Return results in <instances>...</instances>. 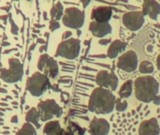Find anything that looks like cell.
<instances>
[{"instance_id":"obj_1","label":"cell","mask_w":160,"mask_h":135,"mask_svg":"<svg viewBox=\"0 0 160 135\" xmlns=\"http://www.w3.org/2000/svg\"><path fill=\"white\" fill-rule=\"evenodd\" d=\"M116 99L111 90L102 87H98L93 90L88 108L91 112L100 115L110 114L115 107Z\"/></svg>"},{"instance_id":"obj_2","label":"cell","mask_w":160,"mask_h":135,"mask_svg":"<svg viewBox=\"0 0 160 135\" xmlns=\"http://www.w3.org/2000/svg\"><path fill=\"white\" fill-rule=\"evenodd\" d=\"M134 86L136 98L146 103L154 101L159 89V84L153 76L139 77L136 79Z\"/></svg>"},{"instance_id":"obj_3","label":"cell","mask_w":160,"mask_h":135,"mask_svg":"<svg viewBox=\"0 0 160 135\" xmlns=\"http://www.w3.org/2000/svg\"><path fill=\"white\" fill-rule=\"evenodd\" d=\"M50 87L52 86L49 78L39 71L35 72L26 82V90L35 97L41 96Z\"/></svg>"},{"instance_id":"obj_4","label":"cell","mask_w":160,"mask_h":135,"mask_svg":"<svg viewBox=\"0 0 160 135\" xmlns=\"http://www.w3.org/2000/svg\"><path fill=\"white\" fill-rule=\"evenodd\" d=\"M8 69H0V78L9 84L22 80L23 76V66L17 58L8 59Z\"/></svg>"},{"instance_id":"obj_5","label":"cell","mask_w":160,"mask_h":135,"mask_svg":"<svg viewBox=\"0 0 160 135\" xmlns=\"http://www.w3.org/2000/svg\"><path fill=\"white\" fill-rule=\"evenodd\" d=\"M81 49V42L77 39H68L59 43L56 50V56H62L67 59H75L78 57Z\"/></svg>"},{"instance_id":"obj_6","label":"cell","mask_w":160,"mask_h":135,"mask_svg":"<svg viewBox=\"0 0 160 135\" xmlns=\"http://www.w3.org/2000/svg\"><path fill=\"white\" fill-rule=\"evenodd\" d=\"M63 23L65 26L79 29L84 23V12L78 8H68L63 15Z\"/></svg>"},{"instance_id":"obj_7","label":"cell","mask_w":160,"mask_h":135,"mask_svg":"<svg viewBox=\"0 0 160 135\" xmlns=\"http://www.w3.org/2000/svg\"><path fill=\"white\" fill-rule=\"evenodd\" d=\"M38 110L40 113V119L43 122L52 119L53 117H60L63 113L62 108L55 102L54 100L40 101L38 105Z\"/></svg>"},{"instance_id":"obj_8","label":"cell","mask_w":160,"mask_h":135,"mask_svg":"<svg viewBox=\"0 0 160 135\" xmlns=\"http://www.w3.org/2000/svg\"><path fill=\"white\" fill-rule=\"evenodd\" d=\"M38 69L39 70V71H41V73L52 79L56 78L59 73L57 62L47 54H42L39 56L38 62Z\"/></svg>"},{"instance_id":"obj_9","label":"cell","mask_w":160,"mask_h":135,"mask_svg":"<svg viewBox=\"0 0 160 135\" xmlns=\"http://www.w3.org/2000/svg\"><path fill=\"white\" fill-rule=\"evenodd\" d=\"M122 21L128 30L137 31L141 29L144 23V15L142 11H130L123 15Z\"/></svg>"},{"instance_id":"obj_10","label":"cell","mask_w":160,"mask_h":135,"mask_svg":"<svg viewBox=\"0 0 160 135\" xmlns=\"http://www.w3.org/2000/svg\"><path fill=\"white\" fill-rule=\"evenodd\" d=\"M117 67L127 72H132L136 70V69L138 68L137 54L132 50L123 54L117 61Z\"/></svg>"},{"instance_id":"obj_11","label":"cell","mask_w":160,"mask_h":135,"mask_svg":"<svg viewBox=\"0 0 160 135\" xmlns=\"http://www.w3.org/2000/svg\"><path fill=\"white\" fill-rule=\"evenodd\" d=\"M96 83L99 87L115 91L118 86V78L114 73L108 72L107 70H101L97 75Z\"/></svg>"},{"instance_id":"obj_12","label":"cell","mask_w":160,"mask_h":135,"mask_svg":"<svg viewBox=\"0 0 160 135\" xmlns=\"http://www.w3.org/2000/svg\"><path fill=\"white\" fill-rule=\"evenodd\" d=\"M112 15V9L111 7L102 6L96 7L91 12V19L97 23H108Z\"/></svg>"},{"instance_id":"obj_13","label":"cell","mask_w":160,"mask_h":135,"mask_svg":"<svg viewBox=\"0 0 160 135\" xmlns=\"http://www.w3.org/2000/svg\"><path fill=\"white\" fill-rule=\"evenodd\" d=\"M110 132V124L104 118L95 117L89 126V132L91 135H107Z\"/></svg>"},{"instance_id":"obj_14","label":"cell","mask_w":160,"mask_h":135,"mask_svg":"<svg viewBox=\"0 0 160 135\" xmlns=\"http://www.w3.org/2000/svg\"><path fill=\"white\" fill-rule=\"evenodd\" d=\"M160 128L157 118H151L143 121L139 129L140 135H159Z\"/></svg>"},{"instance_id":"obj_15","label":"cell","mask_w":160,"mask_h":135,"mask_svg":"<svg viewBox=\"0 0 160 135\" xmlns=\"http://www.w3.org/2000/svg\"><path fill=\"white\" fill-rule=\"evenodd\" d=\"M90 32L97 38H103L112 32V26L109 23L92 22L89 25Z\"/></svg>"},{"instance_id":"obj_16","label":"cell","mask_w":160,"mask_h":135,"mask_svg":"<svg viewBox=\"0 0 160 135\" xmlns=\"http://www.w3.org/2000/svg\"><path fill=\"white\" fill-rule=\"evenodd\" d=\"M142 13L153 20H158V16L160 14V4L155 0L145 1L142 6Z\"/></svg>"},{"instance_id":"obj_17","label":"cell","mask_w":160,"mask_h":135,"mask_svg":"<svg viewBox=\"0 0 160 135\" xmlns=\"http://www.w3.org/2000/svg\"><path fill=\"white\" fill-rule=\"evenodd\" d=\"M127 48L126 42H123L121 40H115L112 42L110 45V48L108 50V56L110 58H115L120 53H123Z\"/></svg>"},{"instance_id":"obj_18","label":"cell","mask_w":160,"mask_h":135,"mask_svg":"<svg viewBox=\"0 0 160 135\" xmlns=\"http://www.w3.org/2000/svg\"><path fill=\"white\" fill-rule=\"evenodd\" d=\"M39 119H40V113L37 108L33 107L26 113V116H25L26 122L30 123V124H34L37 127V129H38L40 127Z\"/></svg>"},{"instance_id":"obj_19","label":"cell","mask_w":160,"mask_h":135,"mask_svg":"<svg viewBox=\"0 0 160 135\" xmlns=\"http://www.w3.org/2000/svg\"><path fill=\"white\" fill-rule=\"evenodd\" d=\"M46 135H61L62 129L58 121H49L43 130Z\"/></svg>"},{"instance_id":"obj_20","label":"cell","mask_w":160,"mask_h":135,"mask_svg":"<svg viewBox=\"0 0 160 135\" xmlns=\"http://www.w3.org/2000/svg\"><path fill=\"white\" fill-rule=\"evenodd\" d=\"M63 10H64V8L60 2H57L56 4H54L52 8L51 11H50L52 20L58 22V20L63 18Z\"/></svg>"},{"instance_id":"obj_21","label":"cell","mask_w":160,"mask_h":135,"mask_svg":"<svg viewBox=\"0 0 160 135\" xmlns=\"http://www.w3.org/2000/svg\"><path fill=\"white\" fill-rule=\"evenodd\" d=\"M132 81H127L120 88L119 90V96L120 98L123 99H127L129 98L132 94Z\"/></svg>"},{"instance_id":"obj_22","label":"cell","mask_w":160,"mask_h":135,"mask_svg":"<svg viewBox=\"0 0 160 135\" xmlns=\"http://www.w3.org/2000/svg\"><path fill=\"white\" fill-rule=\"evenodd\" d=\"M139 70H140V72L142 73V74H150V73H153V72H154L155 67H154L153 63H151L150 61L144 60V61H142V62L140 64Z\"/></svg>"},{"instance_id":"obj_23","label":"cell","mask_w":160,"mask_h":135,"mask_svg":"<svg viewBox=\"0 0 160 135\" xmlns=\"http://www.w3.org/2000/svg\"><path fill=\"white\" fill-rule=\"evenodd\" d=\"M16 135H36V129L30 123H24Z\"/></svg>"},{"instance_id":"obj_24","label":"cell","mask_w":160,"mask_h":135,"mask_svg":"<svg viewBox=\"0 0 160 135\" xmlns=\"http://www.w3.org/2000/svg\"><path fill=\"white\" fill-rule=\"evenodd\" d=\"M115 107L118 112H124L128 108V102L122 99H117L115 102Z\"/></svg>"},{"instance_id":"obj_25","label":"cell","mask_w":160,"mask_h":135,"mask_svg":"<svg viewBox=\"0 0 160 135\" xmlns=\"http://www.w3.org/2000/svg\"><path fill=\"white\" fill-rule=\"evenodd\" d=\"M59 27H60V24H59V23H58L57 21H53V20H52V21L50 22L49 28H50V30H51V31H54V30L58 29Z\"/></svg>"},{"instance_id":"obj_26","label":"cell","mask_w":160,"mask_h":135,"mask_svg":"<svg viewBox=\"0 0 160 135\" xmlns=\"http://www.w3.org/2000/svg\"><path fill=\"white\" fill-rule=\"evenodd\" d=\"M11 33L14 34V35H17L18 34V27H17V25L13 22L11 23Z\"/></svg>"},{"instance_id":"obj_27","label":"cell","mask_w":160,"mask_h":135,"mask_svg":"<svg viewBox=\"0 0 160 135\" xmlns=\"http://www.w3.org/2000/svg\"><path fill=\"white\" fill-rule=\"evenodd\" d=\"M71 36H72V33H71L70 31H67V32H65V33L63 34V36H62V39H63L64 40H67V39L70 38Z\"/></svg>"},{"instance_id":"obj_28","label":"cell","mask_w":160,"mask_h":135,"mask_svg":"<svg viewBox=\"0 0 160 135\" xmlns=\"http://www.w3.org/2000/svg\"><path fill=\"white\" fill-rule=\"evenodd\" d=\"M110 42H111V39H100V40L98 41V43H99L100 45H108Z\"/></svg>"},{"instance_id":"obj_29","label":"cell","mask_w":160,"mask_h":135,"mask_svg":"<svg viewBox=\"0 0 160 135\" xmlns=\"http://www.w3.org/2000/svg\"><path fill=\"white\" fill-rule=\"evenodd\" d=\"M154 103L156 104V105H159L160 104V96H157L155 99H154Z\"/></svg>"},{"instance_id":"obj_30","label":"cell","mask_w":160,"mask_h":135,"mask_svg":"<svg viewBox=\"0 0 160 135\" xmlns=\"http://www.w3.org/2000/svg\"><path fill=\"white\" fill-rule=\"evenodd\" d=\"M157 66H158V69L160 70V55H158V56L157 58Z\"/></svg>"},{"instance_id":"obj_31","label":"cell","mask_w":160,"mask_h":135,"mask_svg":"<svg viewBox=\"0 0 160 135\" xmlns=\"http://www.w3.org/2000/svg\"><path fill=\"white\" fill-rule=\"evenodd\" d=\"M11 122H12V123H17V122H18V117H17V116H14V117H11Z\"/></svg>"},{"instance_id":"obj_32","label":"cell","mask_w":160,"mask_h":135,"mask_svg":"<svg viewBox=\"0 0 160 135\" xmlns=\"http://www.w3.org/2000/svg\"><path fill=\"white\" fill-rule=\"evenodd\" d=\"M43 51H46V46H44V45H42V46L39 48V52H40V53H43Z\"/></svg>"},{"instance_id":"obj_33","label":"cell","mask_w":160,"mask_h":135,"mask_svg":"<svg viewBox=\"0 0 160 135\" xmlns=\"http://www.w3.org/2000/svg\"><path fill=\"white\" fill-rule=\"evenodd\" d=\"M82 3H83V6H84V7H86V5H87V4H89L90 2L88 1V2H82Z\"/></svg>"}]
</instances>
